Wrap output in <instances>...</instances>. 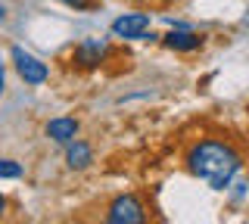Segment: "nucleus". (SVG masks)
I'll list each match as a JSON object with an SVG mask.
<instances>
[{"label":"nucleus","instance_id":"obj_4","mask_svg":"<svg viewBox=\"0 0 249 224\" xmlns=\"http://www.w3.org/2000/svg\"><path fill=\"white\" fill-rule=\"evenodd\" d=\"M109 50L112 47H109L106 37H81L72 50V66L81 69V72H93V69H100L106 63Z\"/></svg>","mask_w":249,"mask_h":224},{"label":"nucleus","instance_id":"obj_1","mask_svg":"<svg viewBox=\"0 0 249 224\" xmlns=\"http://www.w3.org/2000/svg\"><path fill=\"white\" fill-rule=\"evenodd\" d=\"M187 172L199 181H206L212 190H231L233 177L243 172V153L237 150L231 140H218V137H209V140H196L187 150L184 156Z\"/></svg>","mask_w":249,"mask_h":224},{"label":"nucleus","instance_id":"obj_3","mask_svg":"<svg viewBox=\"0 0 249 224\" xmlns=\"http://www.w3.org/2000/svg\"><path fill=\"white\" fill-rule=\"evenodd\" d=\"M10 59H13L16 75L25 84H31V87H41V84L50 78V66H47L44 59H37L35 53H28L25 47H19V44L10 47Z\"/></svg>","mask_w":249,"mask_h":224},{"label":"nucleus","instance_id":"obj_6","mask_svg":"<svg viewBox=\"0 0 249 224\" xmlns=\"http://www.w3.org/2000/svg\"><path fill=\"white\" fill-rule=\"evenodd\" d=\"M78 131H81V125H78V119H72V115H56V119H50L44 125V134L59 146H69L78 137Z\"/></svg>","mask_w":249,"mask_h":224},{"label":"nucleus","instance_id":"obj_11","mask_svg":"<svg viewBox=\"0 0 249 224\" xmlns=\"http://www.w3.org/2000/svg\"><path fill=\"white\" fill-rule=\"evenodd\" d=\"M6 94V69H3V56H0V97Z\"/></svg>","mask_w":249,"mask_h":224},{"label":"nucleus","instance_id":"obj_12","mask_svg":"<svg viewBox=\"0 0 249 224\" xmlns=\"http://www.w3.org/2000/svg\"><path fill=\"white\" fill-rule=\"evenodd\" d=\"M3 215H6V196L0 193V218H3Z\"/></svg>","mask_w":249,"mask_h":224},{"label":"nucleus","instance_id":"obj_14","mask_svg":"<svg viewBox=\"0 0 249 224\" xmlns=\"http://www.w3.org/2000/svg\"><path fill=\"white\" fill-rule=\"evenodd\" d=\"M243 25H249V16H246V19H243Z\"/></svg>","mask_w":249,"mask_h":224},{"label":"nucleus","instance_id":"obj_8","mask_svg":"<svg viewBox=\"0 0 249 224\" xmlns=\"http://www.w3.org/2000/svg\"><path fill=\"white\" fill-rule=\"evenodd\" d=\"M66 165L72 168V172H84V168H90L93 165V146L75 137V140L66 146Z\"/></svg>","mask_w":249,"mask_h":224},{"label":"nucleus","instance_id":"obj_7","mask_svg":"<svg viewBox=\"0 0 249 224\" xmlns=\"http://www.w3.org/2000/svg\"><path fill=\"white\" fill-rule=\"evenodd\" d=\"M162 44L175 53H193V50L202 47V37L193 32V28H171V32L162 37Z\"/></svg>","mask_w":249,"mask_h":224},{"label":"nucleus","instance_id":"obj_5","mask_svg":"<svg viewBox=\"0 0 249 224\" xmlns=\"http://www.w3.org/2000/svg\"><path fill=\"white\" fill-rule=\"evenodd\" d=\"M153 28V16L150 13H122L112 22V34L119 41H143Z\"/></svg>","mask_w":249,"mask_h":224},{"label":"nucleus","instance_id":"obj_10","mask_svg":"<svg viewBox=\"0 0 249 224\" xmlns=\"http://www.w3.org/2000/svg\"><path fill=\"white\" fill-rule=\"evenodd\" d=\"M59 3L69 6V10H75V13H84V10H93L97 0H59Z\"/></svg>","mask_w":249,"mask_h":224},{"label":"nucleus","instance_id":"obj_13","mask_svg":"<svg viewBox=\"0 0 249 224\" xmlns=\"http://www.w3.org/2000/svg\"><path fill=\"white\" fill-rule=\"evenodd\" d=\"M3 22H6V10H3V6H0V25H3Z\"/></svg>","mask_w":249,"mask_h":224},{"label":"nucleus","instance_id":"obj_2","mask_svg":"<svg viewBox=\"0 0 249 224\" xmlns=\"http://www.w3.org/2000/svg\"><path fill=\"white\" fill-rule=\"evenodd\" d=\"M146 206L137 193H119L106 206V221L103 224H146Z\"/></svg>","mask_w":249,"mask_h":224},{"label":"nucleus","instance_id":"obj_9","mask_svg":"<svg viewBox=\"0 0 249 224\" xmlns=\"http://www.w3.org/2000/svg\"><path fill=\"white\" fill-rule=\"evenodd\" d=\"M25 174V168H22V162L16 159H0V181H16V177Z\"/></svg>","mask_w":249,"mask_h":224}]
</instances>
